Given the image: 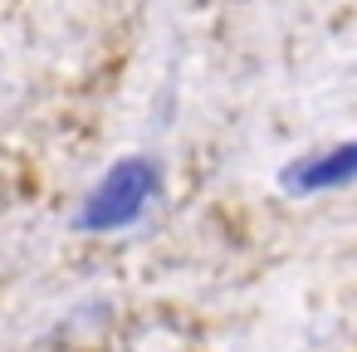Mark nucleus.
<instances>
[{
	"mask_svg": "<svg viewBox=\"0 0 357 352\" xmlns=\"http://www.w3.org/2000/svg\"><path fill=\"white\" fill-rule=\"evenodd\" d=\"M157 196H162V167L152 157H123L89 186V196L74 211V230H84V235L128 230L147 215V206Z\"/></svg>",
	"mask_w": 357,
	"mask_h": 352,
	"instance_id": "1",
	"label": "nucleus"
},
{
	"mask_svg": "<svg viewBox=\"0 0 357 352\" xmlns=\"http://www.w3.org/2000/svg\"><path fill=\"white\" fill-rule=\"evenodd\" d=\"M352 181H357V142L308 152V157H298V162H289L279 171V191H289V196H318V191L352 186Z\"/></svg>",
	"mask_w": 357,
	"mask_h": 352,
	"instance_id": "2",
	"label": "nucleus"
}]
</instances>
